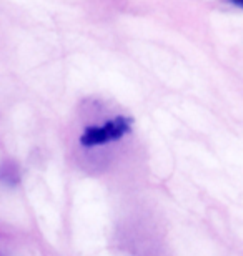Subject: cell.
Segmentation results:
<instances>
[{"label":"cell","instance_id":"obj_1","mask_svg":"<svg viewBox=\"0 0 243 256\" xmlns=\"http://www.w3.org/2000/svg\"><path fill=\"white\" fill-rule=\"evenodd\" d=\"M94 112L89 118H84L77 135V145L87 155H97L120 145L132 133L133 122L130 116L120 112L107 110L95 102Z\"/></svg>","mask_w":243,"mask_h":256},{"label":"cell","instance_id":"obj_2","mask_svg":"<svg viewBox=\"0 0 243 256\" xmlns=\"http://www.w3.org/2000/svg\"><path fill=\"white\" fill-rule=\"evenodd\" d=\"M0 180L4 183H10V185H14V183L19 182V173L15 170L14 165L10 166H2L0 168Z\"/></svg>","mask_w":243,"mask_h":256},{"label":"cell","instance_id":"obj_3","mask_svg":"<svg viewBox=\"0 0 243 256\" xmlns=\"http://www.w3.org/2000/svg\"><path fill=\"white\" fill-rule=\"evenodd\" d=\"M230 2L233 4V5H236V7L243 8V0H230Z\"/></svg>","mask_w":243,"mask_h":256}]
</instances>
